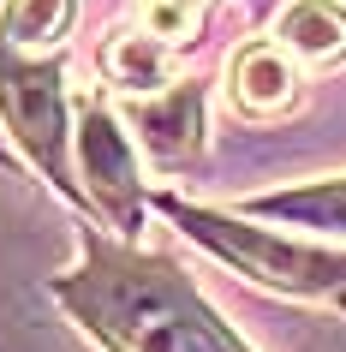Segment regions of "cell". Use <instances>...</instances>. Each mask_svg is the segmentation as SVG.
Returning <instances> with one entry per match:
<instances>
[{
	"instance_id": "30bf717a",
	"label": "cell",
	"mask_w": 346,
	"mask_h": 352,
	"mask_svg": "<svg viewBox=\"0 0 346 352\" xmlns=\"http://www.w3.org/2000/svg\"><path fill=\"white\" fill-rule=\"evenodd\" d=\"M78 0H6L0 6V42L6 48H48L66 36Z\"/></svg>"
},
{
	"instance_id": "5b68a950",
	"label": "cell",
	"mask_w": 346,
	"mask_h": 352,
	"mask_svg": "<svg viewBox=\"0 0 346 352\" xmlns=\"http://www.w3.org/2000/svg\"><path fill=\"white\" fill-rule=\"evenodd\" d=\"M138 131L144 144L162 155V162H180L197 149V131H203V90L197 84H180V90H162L138 108Z\"/></svg>"
},
{
	"instance_id": "8fae6325",
	"label": "cell",
	"mask_w": 346,
	"mask_h": 352,
	"mask_svg": "<svg viewBox=\"0 0 346 352\" xmlns=\"http://www.w3.org/2000/svg\"><path fill=\"white\" fill-rule=\"evenodd\" d=\"M138 19H144L149 36H162V42H185L191 30H197L203 6H197V0H138Z\"/></svg>"
},
{
	"instance_id": "9c48e42d",
	"label": "cell",
	"mask_w": 346,
	"mask_h": 352,
	"mask_svg": "<svg viewBox=\"0 0 346 352\" xmlns=\"http://www.w3.org/2000/svg\"><path fill=\"white\" fill-rule=\"evenodd\" d=\"M245 209L251 215H281V221L323 227V233H346V179H323V186H305V191H274V197H257Z\"/></svg>"
},
{
	"instance_id": "ba28073f",
	"label": "cell",
	"mask_w": 346,
	"mask_h": 352,
	"mask_svg": "<svg viewBox=\"0 0 346 352\" xmlns=\"http://www.w3.org/2000/svg\"><path fill=\"white\" fill-rule=\"evenodd\" d=\"M173 42L162 36H113L108 48H102V72H108V84H120V90L131 96H162L167 78H173V54H167Z\"/></svg>"
},
{
	"instance_id": "277c9868",
	"label": "cell",
	"mask_w": 346,
	"mask_h": 352,
	"mask_svg": "<svg viewBox=\"0 0 346 352\" xmlns=\"http://www.w3.org/2000/svg\"><path fill=\"white\" fill-rule=\"evenodd\" d=\"M78 155H84V179H90L96 204L131 233L138 227V162H131L126 131L113 126L102 102H84V113H78Z\"/></svg>"
},
{
	"instance_id": "8992f818",
	"label": "cell",
	"mask_w": 346,
	"mask_h": 352,
	"mask_svg": "<svg viewBox=\"0 0 346 352\" xmlns=\"http://www.w3.org/2000/svg\"><path fill=\"white\" fill-rule=\"evenodd\" d=\"M292 60L281 42H251V48H239L233 60V102L245 113H274L292 102Z\"/></svg>"
},
{
	"instance_id": "6da1fadb",
	"label": "cell",
	"mask_w": 346,
	"mask_h": 352,
	"mask_svg": "<svg viewBox=\"0 0 346 352\" xmlns=\"http://www.w3.org/2000/svg\"><path fill=\"white\" fill-rule=\"evenodd\" d=\"M60 298L120 352H245L162 257L90 245V269L60 280Z\"/></svg>"
},
{
	"instance_id": "7a4b0ae2",
	"label": "cell",
	"mask_w": 346,
	"mask_h": 352,
	"mask_svg": "<svg viewBox=\"0 0 346 352\" xmlns=\"http://www.w3.org/2000/svg\"><path fill=\"white\" fill-rule=\"evenodd\" d=\"M162 209L191 239H203L215 257H227L239 275H251V280H269L281 293H340L346 287V257H334V251H305V245L269 239V233H257V227L233 221V215H209V209L173 204V197Z\"/></svg>"
},
{
	"instance_id": "52a82bcc",
	"label": "cell",
	"mask_w": 346,
	"mask_h": 352,
	"mask_svg": "<svg viewBox=\"0 0 346 352\" xmlns=\"http://www.w3.org/2000/svg\"><path fill=\"white\" fill-rule=\"evenodd\" d=\"M281 48L310 66H328V60L346 54V6L334 0H292L281 12Z\"/></svg>"
},
{
	"instance_id": "3957f363",
	"label": "cell",
	"mask_w": 346,
	"mask_h": 352,
	"mask_svg": "<svg viewBox=\"0 0 346 352\" xmlns=\"http://www.w3.org/2000/svg\"><path fill=\"white\" fill-rule=\"evenodd\" d=\"M0 113L36 167L54 179L60 191H72L66 179V90H60V66L54 60H19L0 42Z\"/></svg>"
}]
</instances>
